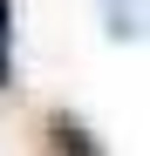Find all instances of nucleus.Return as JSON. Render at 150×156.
I'll return each instance as SVG.
<instances>
[{
    "instance_id": "nucleus-1",
    "label": "nucleus",
    "mask_w": 150,
    "mask_h": 156,
    "mask_svg": "<svg viewBox=\"0 0 150 156\" xmlns=\"http://www.w3.org/2000/svg\"><path fill=\"white\" fill-rule=\"evenodd\" d=\"M48 143H55V156H103L96 136H89L75 115H48Z\"/></svg>"
},
{
    "instance_id": "nucleus-2",
    "label": "nucleus",
    "mask_w": 150,
    "mask_h": 156,
    "mask_svg": "<svg viewBox=\"0 0 150 156\" xmlns=\"http://www.w3.org/2000/svg\"><path fill=\"white\" fill-rule=\"evenodd\" d=\"M0 82H7V0H0Z\"/></svg>"
}]
</instances>
